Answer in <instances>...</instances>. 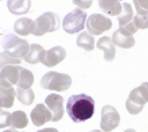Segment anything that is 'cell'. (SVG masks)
Segmentation results:
<instances>
[{
  "label": "cell",
  "instance_id": "cell-4",
  "mask_svg": "<svg viewBox=\"0 0 148 132\" xmlns=\"http://www.w3.org/2000/svg\"><path fill=\"white\" fill-rule=\"evenodd\" d=\"M60 27V19L57 14L46 12L35 21V29L32 35L41 36L47 32H56Z\"/></svg>",
  "mask_w": 148,
  "mask_h": 132
},
{
  "label": "cell",
  "instance_id": "cell-19",
  "mask_svg": "<svg viewBox=\"0 0 148 132\" xmlns=\"http://www.w3.org/2000/svg\"><path fill=\"white\" fill-rule=\"evenodd\" d=\"M32 3L31 1H8L7 6L9 10L15 15L28 13Z\"/></svg>",
  "mask_w": 148,
  "mask_h": 132
},
{
  "label": "cell",
  "instance_id": "cell-12",
  "mask_svg": "<svg viewBox=\"0 0 148 132\" xmlns=\"http://www.w3.org/2000/svg\"><path fill=\"white\" fill-rule=\"evenodd\" d=\"M146 101L140 95L138 88H135L131 91L129 98L126 101V109L130 114H138L143 109Z\"/></svg>",
  "mask_w": 148,
  "mask_h": 132
},
{
  "label": "cell",
  "instance_id": "cell-3",
  "mask_svg": "<svg viewBox=\"0 0 148 132\" xmlns=\"http://www.w3.org/2000/svg\"><path fill=\"white\" fill-rule=\"evenodd\" d=\"M40 84L41 87L46 90L64 91L70 87L72 79L67 74L50 71L42 76Z\"/></svg>",
  "mask_w": 148,
  "mask_h": 132
},
{
  "label": "cell",
  "instance_id": "cell-13",
  "mask_svg": "<svg viewBox=\"0 0 148 132\" xmlns=\"http://www.w3.org/2000/svg\"><path fill=\"white\" fill-rule=\"evenodd\" d=\"M97 47L104 52V59L106 61H112L116 54L115 45L109 36L101 37L97 43Z\"/></svg>",
  "mask_w": 148,
  "mask_h": 132
},
{
  "label": "cell",
  "instance_id": "cell-21",
  "mask_svg": "<svg viewBox=\"0 0 148 132\" xmlns=\"http://www.w3.org/2000/svg\"><path fill=\"white\" fill-rule=\"evenodd\" d=\"M76 44L78 47L87 52L92 51L95 48V38L90 33L83 32L78 36Z\"/></svg>",
  "mask_w": 148,
  "mask_h": 132
},
{
  "label": "cell",
  "instance_id": "cell-16",
  "mask_svg": "<svg viewBox=\"0 0 148 132\" xmlns=\"http://www.w3.org/2000/svg\"><path fill=\"white\" fill-rule=\"evenodd\" d=\"M112 41L114 45H117L118 47H120L125 49L134 47L136 44V40L133 36H127L126 34L120 32L119 29L115 31L113 34Z\"/></svg>",
  "mask_w": 148,
  "mask_h": 132
},
{
  "label": "cell",
  "instance_id": "cell-18",
  "mask_svg": "<svg viewBox=\"0 0 148 132\" xmlns=\"http://www.w3.org/2000/svg\"><path fill=\"white\" fill-rule=\"evenodd\" d=\"M44 48L42 46L39 44L32 43L30 45V50L27 55L24 58L25 61L31 65H36L40 62L42 53L44 52Z\"/></svg>",
  "mask_w": 148,
  "mask_h": 132
},
{
  "label": "cell",
  "instance_id": "cell-28",
  "mask_svg": "<svg viewBox=\"0 0 148 132\" xmlns=\"http://www.w3.org/2000/svg\"><path fill=\"white\" fill-rule=\"evenodd\" d=\"M138 14H148V1H134Z\"/></svg>",
  "mask_w": 148,
  "mask_h": 132
},
{
  "label": "cell",
  "instance_id": "cell-15",
  "mask_svg": "<svg viewBox=\"0 0 148 132\" xmlns=\"http://www.w3.org/2000/svg\"><path fill=\"white\" fill-rule=\"evenodd\" d=\"M35 29V21L30 18H21L17 20L14 25V32L20 36H26L32 34Z\"/></svg>",
  "mask_w": 148,
  "mask_h": 132
},
{
  "label": "cell",
  "instance_id": "cell-14",
  "mask_svg": "<svg viewBox=\"0 0 148 132\" xmlns=\"http://www.w3.org/2000/svg\"><path fill=\"white\" fill-rule=\"evenodd\" d=\"M20 68L19 66L14 65L3 67L0 71V80L8 81L12 86L17 85L20 78Z\"/></svg>",
  "mask_w": 148,
  "mask_h": 132
},
{
  "label": "cell",
  "instance_id": "cell-17",
  "mask_svg": "<svg viewBox=\"0 0 148 132\" xmlns=\"http://www.w3.org/2000/svg\"><path fill=\"white\" fill-rule=\"evenodd\" d=\"M99 7L102 10L111 16L119 15L122 11V4L119 1H109V0H101L98 1Z\"/></svg>",
  "mask_w": 148,
  "mask_h": 132
},
{
  "label": "cell",
  "instance_id": "cell-5",
  "mask_svg": "<svg viewBox=\"0 0 148 132\" xmlns=\"http://www.w3.org/2000/svg\"><path fill=\"white\" fill-rule=\"evenodd\" d=\"M86 16V13L80 9H75L69 13L63 20V28L64 32L69 34L81 32L85 27Z\"/></svg>",
  "mask_w": 148,
  "mask_h": 132
},
{
  "label": "cell",
  "instance_id": "cell-29",
  "mask_svg": "<svg viewBox=\"0 0 148 132\" xmlns=\"http://www.w3.org/2000/svg\"><path fill=\"white\" fill-rule=\"evenodd\" d=\"M119 30L120 32H122L123 33L126 34L127 36H133V35L137 32L136 26L135 25L134 22L131 21L130 23L127 24L125 26H119Z\"/></svg>",
  "mask_w": 148,
  "mask_h": 132
},
{
  "label": "cell",
  "instance_id": "cell-27",
  "mask_svg": "<svg viewBox=\"0 0 148 132\" xmlns=\"http://www.w3.org/2000/svg\"><path fill=\"white\" fill-rule=\"evenodd\" d=\"M12 114L6 111H0V129L11 125Z\"/></svg>",
  "mask_w": 148,
  "mask_h": 132
},
{
  "label": "cell",
  "instance_id": "cell-31",
  "mask_svg": "<svg viewBox=\"0 0 148 132\" xmlns=\"http://www.w3.org/2000/svg\"><path fill=\"white\" fill-rule=\"evenodd\" d=\"M73 3L82 9H87L91 5L92 1H73Z\"/></svg>",
  "mask_w": 148,
  "mask_h": 132
},
{
  "label": "cell",
  "instance_id": "cell-33",
  "mask_svg": "<svg viewBox=\"0 0 148 132\" xmlns=\"http://www.w3.org/2000/svg\"><path fill=\"white\" fill-rule=\"evenodd\" d=\"M3 132H19V131H15V130H14V129H10V130H8V131H4Z\"/></svg>",
  "mask_w": 148,
  "mask_h": 132
},
{
  "label": "cell",
  "instance_id": "cell-2",
  "mask_svg": "<svg viewBox=\"0 0 148 132\" xmlns=\"http://www.w3.org/2000/svg\"><path fill=\"white\" fill-rule=\"evenodd\" d=\"M4 52L14 58H24L30 50V45L26 40L20 38L14 34H8L1 39Z\"/></svg>",
  "mask_w": 148,
  "mask_h": 132
},
{
  "label": "cell",
  "instance_id": "cell-26",
  "mask_svg": "<svg viewBox=\"0 0 148 132\" xmlns=\"http://www.w3.org/2000/svg\"><path fill=\"white\" fill-rule=\"evenodd\" d=\"M134 24L137 29L145 30L148 28V14H136L134 16Z\"/></svg>",
  "mask_w": 148,
  "mask_h": 132
},
{
  "label": "cell",
  "instance_id": "cell-30",
  "mask_svg": "<svg viewBox=\"0 0 148 132\" xmlns=\"http://www.w3.org/2000/svg\"><path fill=\"white\" fill-rule=\"evenodd\" d=\"M138 88L140 95L142 97V98L146 101V102H148V82L142 83Z\"/></svg>",
  "mask_w": 148,
  "mask_h": 132
},
{
  "label": "cell",
  "instance_id": "cell-7",
  "mask_svg": "<svg viewBox=\"0 0 148 132\" xmlns=\"http://www.w3.org/2000/svg\"><path fill=\"white\" fill-rule=\"evenodd\" d=\"M120 122V116L115 108L110 105L104 106L102 109L100 127L104 132H110L116 129Z\"/></svg>",
  "mask_w": 148,
  "mask_h": 132
},
{
  "label": "cell",
  "instance_id": "cell-22",
  "mask_svg": "<svg viewBox=\"0 0 148 132\" xmlns=\"http://www.w3.org/2000/svg\"><path fill=\"white\" fill-rule=\"evenodd\" d=\"M29 124L27 115L23 111H15L12 113L11 126L14 129H23L25 128Z\"/></svg>",
  "mask_w": 148,
  "mask_h": 132
},
{
  "label": "cell",
  "instance_id": "cell-20",
  "mask_svg": "<svg viewBox=\"0 0 148 132\" xmlns=\"http://www.w3.org/2000/svg\"><path fill=\"white\" fill-rule=\"evenodd\" d=\"M34 83V76L32 71L21 67L20 68V78L17 83L18 88L21 89H31L32 86Z\"/></svg>",
  "mask_w": 148,
  "mask_h": 132
},
{
  "label": "cell",
  "instance_id": "cell-25",
  "mask_svg": "<svg viewBox=\"0 0 148 132\" xmlns=\"http://www.w3.org/2000/svg\"><path fill=\"white\" fill-rule=\"evenodd\" d=\"M21 63V59L14 58L10 56H9L5 52L0 53V69H2V68H3V67L7 65H19Z\"/></svg>",
  "mask_w": 148,
  "mask_h": 132
},
{
  "label": "cell",
  "instance_id": "cell-35",
  "mask_svg": "<svg viewBox=\"0 0 148 132\" xmlns=\"http://www.w3.org/2000/svg\"><path fill=\"white\" fill-rule=\"evenodd\" d=\"M91 132H103V131H98V130H94V131H91Z\"/></svg>",
  "mask_w": 148,
  "mask_h": 132
},
{
  "label": "cell",
  "instance_id": "cell-8",
  "mask_svg": "<svg viewBox=\"0 0 148 132\" xmlns=\"http://www.w3.org/2000/svg\"><path fill=\"white\" fill-rule=\"evenodd\" d=\"M66 57L65 49L60 46H56L42 53L40 62L47 67H54L61 63Z\"/></svg>",
  "mask_w": 148,
  "mask_h": 132
},
{
  "label": "cell",
  "instance_id": "cell-36",
  "mask_svg": "<svg viewBox=\"0 0 148 132\" xmlns=\"http://www.w3.org/2000/svg\"><path fill=\"white\" fill-rule=\"evenodd\" d=\"M0 111H1V108H0Z\"/></svg>",
  "mask_w": 148,
  "mask_h": 132
},
{
  "label": "cell",
  "instance_id": "cell-9",
  "mask_svg": "<svg viewBox=\"0 0 148 132\" xmlns=\"http://www.w3.org/2000/svg\"><path fill=\"white\" fill-rule=\"evenodd\" d=\"M45 103L48 107L49 110L53 113V122H57L62 120L64 114V98L58 94L52 93L48 95L45 99Z\"/></svg>",
  "mask_w": 148,
  "mask_h": 132
},
{
  "label": "cell",
  "instance_id": "cell-32",
  "mask_svg": "<svg viewBox=\"0 0 148 132\" xmlns=\"http://www.w3.org/2000/svg\"><path fill=\"white\" fill-rule=\"evenodd\" d=\"M37 132H59L58 131L57 129L55 128H45V129H42V130H40Z\"/></svg>",
  "mask_w": 148,
  "mask_h": 132
},
{
  "label": "cell",
  "instance_id": "cell-23",
  "mask_svg": "<svg viewBox=\"0 0 148 132\" xmlns=\"http://www.w3.org/2000/svg\"><path fill=\"white\" fill-rule=\"evenodd\" d=\"M133 18H134V13L131 5L128 3H124L122 4V11L118 16L119 26H125L127 24L130 23L132 21Z\"/></svg>",
  "mask_w": 148,
  "mask_h": 132
},
{
  "label": "cell",
  "instance_id": "cell-34",
  "mask_svg": "<svg viewBox=\"0 0 148 132\" xmlns=\"http://www.w3.org/2000/svg\"><path fill=\"white\" fill-rule=\"evenodd\" d=\"M124 132H136L135 130H133V129H128V130H126Z\"/></svg>",
  "mask_w": 148,
  "mask_h": 132
},
{
  "label": "cell",
  "instance_id": "cell-6",
  "mask_svg": "<svg viewBox=\"0 0 148 132\" xmlns=\"http://www.w3.org/2000/svg\"><path fill=\"white\" fill-rule=\"evenodd\" d=\"M112 21L101 14H92L86 21V28L91 35L99 36L112 28Z\"/></svg>",
  "mask_w": 148,
  "mask_h": 132
},
{
  "label": "cell",
  "instance_id": "cell-24",
  "mask_svg": "<svg viewBox=\"0 0 148 132\" xmlns=\"http://www.w3.org/2000/svg\"><path fill=\"white\" fill-rule=\"evenodd\" d=\"M16 98L24 105H32L35 100V94L32 89H16Z\"/></svg>",
  "mask_w": 148,
  "mask_h": 132
},
{
  "label": "cell",
  "instance_id": "cell-1",
  "mask_svg": "<svg viewBox=\"0 0 148 132\" xmlns=\"http://www.w3.org/2000/svg\"><path fill=\"white\" fill-rule=\"evenodd\" d=\"M66 111L73 122H85L90 120L95 113V101L86 94L73 95L68 99Z\"/></svg>",
  "mask_w": 148,
  "mask_h": 132
},
{
  "label": "cell",
  "instance_id": "cell-11",
  "mask_svg": "<svg viewBox=\"0 0 148 132\" xmlns=\"http://www.w3.org/2000/svg\"><path fill=\"white\" fill-rule=\"evenodd\" d=\"M53 113L44 104L39 103L31 113V119L35 126H42L47 122L52 120Z\"/></svg>",
  "mask_w": 148,
  "mask_h": 132
},
{
  "label": "cell",
  "instance_id": "cell-10",
  "mask_svg": "<svg viewBox=\"0 0 148 132\" xmlns=\"http://www.w3.org/2000/svg\"><path fill=\"white\" fill-rule=\"evenodd\" d=\"M16 91L10 82L0 80V108L13 107Z\"/></svg>",
  "mask_w": 148,
  "mask_h": 132
}]
</instances>
